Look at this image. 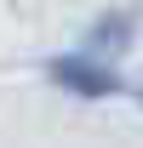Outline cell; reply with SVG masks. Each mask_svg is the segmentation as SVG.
Segmentation results:
<instances>
[{
	"label": "cell",
	"mask_w": 143,
	"mask_h": 148,
	"mask_svg": "<svg viewBox=\"0 0 143 148\" xmlns=\"http://www.w3.org/2000/svg\"><path fill=\"white\" fill-rule=\"evenodd\" d=\"M137 23H143V6H109V12H97V17L86 23L80 51H92V57H115V51H126V46L137 40Z\"/></svg>",
	"instance_id": "obj_2"
},
{
	"label": "cell",
	"mask_w": 143,
	"mask_h": 148,
	"mask_svg": "<svg viewBox=\"0 0 143 148\" xmlns=\"http://www.w3.org/2000/svg\"><path fill=\"white\" fill-rule=\"evenodd\" d=\"M132 97H137V103H143V86H137V91H132Z\"/></svg>",
	"instance_id": "obj_3"
},
{
	"label": "cell",
	"mask_w": 143,
	"mask_h": 148,
	"mask_svg": "<svg viewBox=\"0 0 143 148\" xmlns=\"http://www.w3.org/2000/svg\"><path fill=\"white\" fill-rule=\"evenodd\" d=\"M46 80H52L57 91H69V97H86V103H103V97H120L126 91V80L120 69L109 63V57H92L80 51V46H69V51H52L46 63Z\"/></svg>",
	"instance_id": "obj_1"
}]
</instances>
